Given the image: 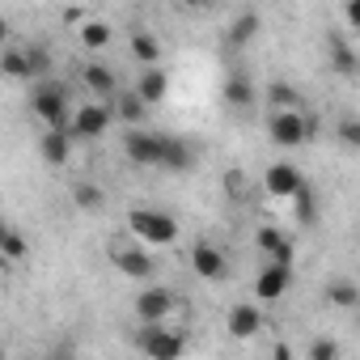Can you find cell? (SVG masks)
Segmentation results:
<instances>
[{
	"label": "cell",
	"instance_id": "ac0fdd59",
	"mask_svg": "<svg viewBox=\"0 0 360 360\" xmlns=\"http://www.w3.org/2000/svg\"><path fill=\"white\" fill-rule=\"evenodd\" d=\"M259 30H263L259 13H255V9H246V13H238V18L225 26V47H229V51H242V47H250V43L259 39Z\"/></svg>",
	"mask_w": 360,
	"mask_h": 360
},
{
	"label": "cell",
	"instance_id": "8fae6325",
	"mask_svg": "<svg viewBox=\"0 0 360 360\" xmlns=\"http://www.w3.org/2000/svg\"><path fill=\"white\" fill-rule=\"evenodd\" d=\"M288 288H292V267H284V263H271V259H267V267L255 276V297H259V305L280 301Z\"/></svg>",
	"mask_w": 360,
	"mask_h": 360
},
{
	"label": "cell",
	"instance_id": "4dcf8cb0",
	"mask_svg": "<svg viewBox=\"0 0 360 360\" xmlns=\"http://www.w3.org/2000/svg\"><path fill=\"white\" fill-rule=\"evenodd\" d=\"M292 204H297V221H301V225H309V221H314V195H309V183L292 195Z\"/></svg>",
	"mask_w": 360,
	"mask_h": 360
},
{
	"label": "cell",
	"instance_id": "2e32d148",
	"mask_svg": "<svg viewBox=\"0 0 360 360\" xmlns=\"http://www.w3.org/2000/svg\"><path fill=\"white\" fill-rule=\"evenodd\" d=\"M221 98H225V106H229V110H250V106H255V98H259V89H255L250 72L233 68V72L225 77V89H221Z\"/></svg>",
	"mask_w": 360,
	"mask_h": 360
},
{
	"label": "cell",
	"instance_id": "5b68a950",
	"mask_svg": "<svg viewBox=\"0 0 360 360\" xmlns=\"http://www.w3.org/2000/svg\"><path fill=\"white\" fill-rule=\"evenodd\" d=\"M110 123H115V110L106 102H85V106H77L68 115V131L77 140H98V136L110 131Z\"/></svg>",
	"mask_w": 360,
	"mask_h": 360
},
{
	"label": "cell",
	"instance_id": "484cf974",
	"mask_svg": "<svg viewBox=\"0 0 360 360\" xmlns=\"http://www.w3.org/2000/svg\"><path fill=\"white\" fill-rule=\"evenodd\" d=\"M326 47H330V68H335V72H343V77H356V68H360L356 47H352L347 39H330Z\"/></svg>",
	"mask_w": 360,
	"mask_h": 360
},
{
	"label": "cell",
	"instance_id": "1f68e13d",
	"mask_svg": "<svg viewBox=\"0 0 360 360\" xmlns=\"http://www.w3.org/2000/svg\"><path fill=\"white\" fill-rule=\"evenodd\" d=\"M26 56H30L34 81H43V77H47V68H51V56H47V47H26Z\"/></svg>",
	"mask_w": 360,
	"mask_h": 360
},
{
	"label": "cell",
	"instance_id": "ba28073f",
	"mask_svg": "<svg viewBox=\"0 0 360 360\" xmlns=\"http://www.w3.org/2000/svg\"><path fill=\"white\" fill-rule=\"evenodd\" d=\"M301 187H305V174H301L292 161H271V165L263 169V191H267L271 200H292Z\"/></svg>",
	"mask_w": 360,
	"mask_h": 360
},
{
	"label": "cell",
	"instance_id": "d6a6232c",
	"mask_svg": "<svg viewBox=\"0 0 360 360\" xmlns=\"http://www.w3.org/2000/svg\"><path fill=\"white\" fill-rule=\"evenodd\" d=\"M343 26L360 30V0H343Z\"/></svg>",
	"mask_w": 360,
	"mask_h": 360
},
{
	"label": "cell",
	"instance_id": "4316f807",
	"mask_svg": "<svg viewBox=\"0 0 360 360\" xmlns=\"http://www.w3.org/2000/svg\"><path fill=\"white\" fill-rule=\"evenodd\" d=\"M72 204H77V212H102L106 208V191L98 187V183H77L72 187Z\"/></svg>",
	"mask_w": 360,
	"mask_h": 360
},
{
	"label": "cell",
	"instance_id": "603a6c76",
	"mask_svg": "<svg viewBox=\"0 0 360 360\" xmlns=\"http://www.w3.org/2000/svg\"><path fill=\"white\" fill-rule=\"evenodd\" d=\"M127 51H131V60L136 64H161V39L157 34H148V30H136L131 39H127Z\"/></svg>",
	"mask_w": 360,
	"mask_h": 360
},
{
	"label": "cell",
	"instance_id": "7c38bea8",
	"mask_svg": "<svg viewBox=\"0 0 360 360\" xmlns=\"http://www.w3.org/2000/svg\"><path fill=\"white\" fill-rule=\"evenodd\" d=\"M263 326H267V318H263V305H259V301H238V305L225 314V330H229L233 339H255Z\"/></svg>",
	"mask_w": 360,
	"mask_h": 360
},
{
	"label": "cell",
	"instance_id": "836d02e7",
	"mask_svg": "<svg viewBox=\"0 0 360 360\" xmlns=\"http://www.w3.org/2000/svg\"><path fill=\"white\" fill-rule=\"evenodd\" d=\"M0 47H9V22L0 18Z\"/></svg>",
	"mask_w": 360,
	"mask_h": 360
},
{
	"label": "cell",
	"instance_id": "3957f363",
	"mask_svg": "<svg viewBox=\"0 0 360 360\" xmlns=\"http://www.w3.org/2000/svg\"><path fill=\"white\" fill-rule=\"evenodd\" d=\"M30 115L43 123V127H68V98H64V85L60 81H39L34 94H30Z\"/></svg>",
	"mask_w": 360,
	"mask_h": 360
},
{
	"label": "cell",
	"instance_id": "f546056e",
	"mask_svg": "<svg viewBox=\"0 0 360 360\" xmlns=\"http://www.w3.org/2000/svg\"><path fill=\"white\" fill-rule=\"evenodd\" d=\"M335 131H339V140H343L347 148H360V123H356L352 115H343V119L335 123Z\"/></svg>",
	"mask_w": 360,
	"mask_h": 360
},
{
	"label": "cell",
	"instance_id": "e575fe53",
	"mask_svg": "<svg viewBox=\"0 0 360 360\" xmlns=\"http://www.w3.org/2000/svg\"><path fill=\"white\" fill-rule=\"evenodd\" d=\"M187 5H208V0H187Z\"/></svg>",
	"mask_w": 360,
	"mask_h": 360
},
{
	"label": "cell",
	"instance_id": "9c48e42d",
	"mask_svg": "<svg viewBox=\"0 0 360 360\" xmlns=\"http://www.w3.org/2000/svg\"><path fill=\"white\" fill-rule=\"evenodd\" d=\"M157 169H169V174H187V169H195V148H191L183 136L161 131V140H157Z\"/></svg>",
	"mask_w": 360,
	"mask_h": 360
},
{
	"label": "cell",
	"instance_id": "d6986e66",
	"mask_svg": "<svg viewBox=\"0 0 360 360\" xmlns=\"http://www.w3.org/2000/svg\"><path fill=\"white\" fill-rule=\"evenodd\" d=\"M81 85H85L94 98H115V89H119V77H115V68H106V64L89 60V64L81 68Z\"/></svg>",
	"mask_w": 360,
	"mask_h": 360
},
{
	"label": "cell",
	"instance_id": "f1b7e54d",
	"mask_svg": "<svg viewBox=\"0 0 360 360\" xmlns=\"http://www.w3.org/2000/svg\"><path fill=\"white\" fill-rule=\"evenodd\" d=\"M305 360H339V343L335 339H314L305 347Z\"/></svg>",
	"mask_w": 360,
	"mask_h": 360
},
{
	"label": "cell",
	"instance_id": "ffe728a7",
	"mask_svg": "<svg viewBox=\"0 0 360 360\" xmlns=\"http://www.w3.org/2000/svg\"><path fill=\"white\" fill-rule=\"evenodd\" d=\"M0 77H5V81H22V85L34 81V68H30L26 47H0Z\"/></svg>",
	"mask_w": 360,
	"mask_h": 360
},
{
	"label": "cell",
	"instance_id": "7402d4cb",
	"mask_svg": "<svg viewBox=\"0 0 360 360\" xmlns=\"http://www.w3.org/2000/svg\"><path fill=\"white\" fill-rule=\"evenodd\" d=\"M30 259V242L22 229H13L9 221H0V263H22Z\"/></svg>",
	"mask_w": 360,
	"mask_h": 360
},
{
	"label": "cell",
	"instance_id": "5bb4252c",
	"mask_svg": "<svg viewBox=\"0 0 360 360\" xmlns=\"http://www.w3.org/2000/svg\"><path fill=\"white\" fill-rule=\"evenodd\" d=\"M255 246H259V255H263V259L292 267V255H297V246H292V238H284L276 225H259V233H255Z\"/></svg>",
	"mask_w": 360,
	"mask_h": 360
},
{
	"label": "cell",
	"instance_id": "30bf717a",
	"mask_svg": "<svg viewBox=\"0 0 360 360\" xmlns=\"http://www.w3.org/2000/svg\"><path fill=\"white\" fill-rule=\"evenodd\" d=\"M187 259H191V271L200 276V280H225V271H229V259H225V250L217 246V242H195L191 250H187Z\"/></svg>",
	"mask_w": 360,
	"mask_h": 360
},
{
	"label": "cell",
	"instance_id": "7a4b0ae2",
	"mask_svg": "<svg viewBox=\"0 0 360 360\" xmlns=\"http://www.w3.org/2000/svg\"><path fill=\"white\" fill-rule=\"evenodd\" d=\"M267 136H271L276 148H301V144L314 136V119H309L301 106L271 110V119H267Z\"/></svg>",
	"mask_w": 360,
	"mask_h": 360
},
{
	"label": "cell",
	"instance_id": "4fadbf2b",
	"mask_svg": "<svg viewBox=\"0 0 360 360\" xmlns=\"http://www.w3.org/2000/svg\"><path fill=\"white\" fill-rule=\"evenodd\" d=\"M174 314V292L153 284L144 292H136V322H165Z\"/></svg>",
	"mask_w": 360,
	"mask_h": 360
},
{
	"label": "cell",
	"instance_id": "d590c367",
	"mask_svg": "<svg viewBox=\"0 0 360 360\" xmlns=\"http://www.w3.org/2000/svg\"><path fill=\"white\" fill-rule=\"evenodd\" d=\"M0 360H5V343H0Z\"/></svg>",
	"mask_w": 360,
	"mask_h": 360
},
{
	"label": "cell",
	"instance_id": "44dd1931",
	"mask_svg": "<svg viewBox=\"0 0 360 360\" xmlns=\"http://www.w3.org/2000/svg\"><path fill=\"white\" fill-rule=\"evenodd\" d=\"M110 39H115V30H110V22H102V18H85V22L77 26V43H81L85 51H106Z\"/></svg>",
	"mask_w": 360,
	"mask_h": 360
},
{
	"label": "cell",
	"instance_id": "8992f818",
	"mask_svg": "<svg viewBox=\"0 0 360 360\" xmlns=\"http://www.w3.org/2000/svg\"><path fill=\"white\" fill-rule=\"evenodd\" d=\"M110 263L127 280H153V271H157V259L148 255V246H136V242H115L110 246Z\"/></svg>",
	"mask_w": 360,
	"mask_h": 360
},
{
	"label": "cell",
	"instance_id": "cb8c5ba5",
	"mask_svg": "<svg viewBox=\"0 0 360 360\" xmlns=\"http://www.w3.org/2000/svg\"><path fill=\"white\" fill-rule=\"evenodd\" d=\"M127 127H136V123H144V115H148V106L140 102V94L136 89H115V106H110Z\"/></svg>",
	"mask_w": 360,
	"mask_h": 360
},
{
	"label": "cell",
	"instance_id": "52a82bcc",
	"mask_svg": "<svg viewBox=\"0 0 360 360\" xmlns=\"http://www.w3.org/2000/svg\"><path fill=\"white\" fill-rule=\"evenodd\" d=\"M157 140H161V131L136 123V127H127V136H123V157H127L131 165H140V169H157Z\"/></svg>",
	"mask_w": 360,
	"mask_h": 360
},
{
	"label": "cell",
	"instance_id": "277c9868",
	"mask_svg": "<svg viewBox=\"0 0 360 360\" xmlns=\"http://www.w3.org/2000/svg\"><path fill=\"white\" fill-rule=\"evenodd\" d=\"M136 347L144 356H157V360H174V356H183L187 352V339L169 330L165 322H140V335H136Z\"/></svg>",
	"mask_w": 360,
	"mask_h": 360
},
{
	"label": "cell",
	"instance_id": "83f0119b",
	"mask_svg": "<svg viewBox=\"0 0 360 360\" xmlns=\"http://www.w3.org/2000/svg\"><path fill=\"white\" fill-rule=\"evenodd\" d=\"M267 102H271V110H288V106H301V94L288 81H271L267 85Z\"/></svg>",
	"mask_w": 360,
	"mask_h": 360
},
{
	"label": "cell",
	"instance_id": "d4e9b609",
	"mask_svg": "<svg viewBox=\"0 0 360 360\" xmlns=\"http://www.w3.org/2000/svg\"><path fill=\"white\" fill-rule=\"evenodd\" d=\"M322 297H326V305H335V309H356L360 305V284L356 280H330L326 288H322Z\"/></svg>",
	"mask_w": 360,
	"mask_h": 360
},
{
	"label": "cell",
	"instance_id": "6da1fadb",
	"mask_svg": "<svg viewBox=\"0 0 360 360\" xmlns=\"http://www.w3.org/2000/svg\"><path fill=\"white\" fill-rule=\"evenodd\" d=\"M127 233L144 246H174L178 242V221L161 208H131L127 212Z\"/></svg>",
	"mask_w": 360,
	"mask_h": 360
},
{
	"label": "cell",
	"instance_id": "9a60e30c",
	"mask_svg": "<svg viewBox=\"0 0 360 360\" xmlns=\"http://www.w3.org/2000/svg\"><path fill=\"white\" fill-rule=\"evenodd\" d=\"M136 94H140V102L153 110V106H161L165 102V94H169V77H165V68L161 64H148L140 77H136V85H131Z\"/></svg>",
	"mask_w": 360,
	"mask_h": 360
},
{
	"label": "cell",
	"instance_id": "e0dca14e",
	"mask_svg": "<svg viewBox=\"0 0 360 360\" xmlns=\"http://www.w3.org/2000/svg\"><path fill=\"white\" fill-rule=\"evenodd\" d=\"M72 144H77V136L68 127H47L43 140H39V153H43L47 165H68L72 161Z\"/></svg>",
	"mask_w": 360,
	"mask_h": 360
}]
</instances>
